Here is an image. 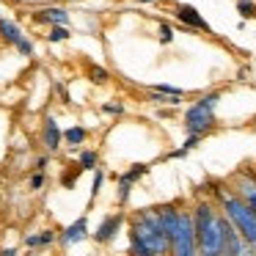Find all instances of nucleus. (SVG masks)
Segmentation results:
<instances>
[{
    "mask_svg": "<svg viewBox=\"0 0 256 256\" xmlns=\"http://www.w3.org/2000/svg\"><path fill=\"white\" fill-rule=\"evenodd\" d=\"M237 12L242 14L245 20L256 17V6H254V3H250V0H240V3H237Z\"/></svg>",
    "mask_w": 256,
    "mask_h": 256,
    "instance_id": "obj_15",
    "label": "nucleus"
},
{
    "mask_svg": "<svg viewBox=\"0 0 256 256\" xmlns=\"http://www.w3.org/2000/svg\"><path fill=\"white\" fill-rule=\"evenodd\" d=\"M91 80H94V83H108L110 74H108L105 69H100V66H91Z\"/></svg>",
    "mask_w": 256,
    "mask_h": 256,
    "instance_id": "obj_16",
    "label": "nucleus"
},
{
    "mask_svg": "<svg viewBox=\"0 0 256 256\" xmlns=\"http://www.w3.org/2000/svg\"><path fill=\"white\" fill-rule=\"evenodd\" d=\"M171 248L176 256H193L196 254V226H193V218L179 212V226L176 234L171 240Z\"/></svg>",
    "mask_w": 256,
    "mask_h": 256,
    "instance_id": "obj_5",
    "label": "nucleus"
},
{
    "mask_svg": "<svg viewBox=\"0 0 256 256\" xmlns=\"http://www.w3.org/2000/svg\"><path fill=\"white\" fill-rule=\"evenodd\" d=\"M86 234H88V220H86V218H80V220H74L72 226L64 232L61 242H64V245H74V242H80Z\"/></svg>",
    "mask_w": 256,
    "mask_h": 256,
    "instance_id": "obj_7",
    "label": "nucleus"
},
{
    "mask_svg": "<svg viewBox=\"0 0 256 256\" xmlns=\"http://www.w3.org/2000/svg\"><path fill=\"white\" fill-rule=\"evenodd\" d=\"M36 20H39V22H56V25H66L69 14H66V8H47V12H39V14H36Z\"/></svg>",
    "mask_w": 256,
    "mask_h": 256,
    "instance_id": "obj_10",
    "label": "nucleus"
},
{
    "mask_svg": "<svg viewBox=\"0 0 256 256\" xmlns=\"http://www.w3.org/2000/svg\"><path fill=\"white\" fill-rule=\"evenodd\" d=\"M218 102V94H210L204 96V100L198 102V105H193L188 110V116H184V127L190 130V132H206V130L212 127V108H215Z\"/></svg>",
    "mask_w": 256,
    "mask_h": 256,
    "instance_id": "obj_4",
    "label": "nucleus"
},
{
    "mask_svg": "<svg viewBox=\"0 0 256 256\" xmlns=\"http://www.w3.org/2000/svg\"><path fill=\"white\" fill-rule=\"evenodd\" d=\"M160 39L162 42H171V28H168V25H162V28H160Z\"/></svg>",
    "mask_w": 256,
    "mask_h": 256,
    "instance_id": "obj_20",
    "label": "nucleus"
},
{
    "mask_svg": "<svg viewBox=\"0 0 256 256\" xmlns=\"http://www.w3.org/2000/svg\"><path fill=\"white\" fill-rule=\"evenodd\" d=\"M0 36L8 42V44H20V42H25L22 30H20V25L8 22V20H0Z\"/></svg>",
    "mask_w": 256,
    "mask_h": 256,
    "instance_id": "obj_8",
    "label": "nucleus"
},
{
    "mask_svg": "<svg viewBox=\"0 0 256 256\" xmlns=\"http://www.w3.org/2000/svg\"><path fill=\"white\" fill-rule=\"evenodd\" d=\"M25 242L30 245V248H36V245H47L52 242V232H42V234H34V237H28Z\"/></svg>",
    "mask_w": 256,
    "mask_h": 256,
    "instance_id": "obj_14",
    "label": "nucleus"
},
{
    "mask_svg": "<svg viewBox=\"0 0 256 256\" xmlns=\"http://www.w3.org/2000/svg\"><path fill=\"white\" fill-rule=\"evenodd\" d=\"M58 144H61V130H58V124L52 122V118H47V124H44V146L47 149H58Z\"/></svg>",
    "mask_w": 256,
    "mask_h": 256,
    "instance_id": "obj_12",
    "label": "nucleus"
},
{
    "mask_svg": "<svg viewBox=\"0 0 256 256\" xmlns=\"http://www.w3.org/2000/svg\"><path fill=\"white\" fill-rule=\"evenodd\" d=\"M66 36H69V30H66V28H61V25H58V28L52 30V34H50V39H52V42H64V39H66Z\"/></svg>",
    "mask_w": 256,
    "mask_h": 256,
    "instance_id": "obj_18",
    "label": "nucleus"
},
{
    "mask_svg": "<svg viewBox=\"0 0 256 256\" xmlns=\"http://www.w3.org/2000/svg\"><path fill=\"white\" fill-rule=\"evenodd\" d=\"M118 226H122V215L108 218V220L100 226V232H96V240H100V242H108V240H110L113 234H116V228H118Z\"/></svg>",
    "mask_w": 256,
    "mask_h": 256,
    "instance_id": "obj_11",
    "label": "nucleus"
},
{
    "mask_svg": "<svg viewBox=\"0 0 256 256\" xmlns=\"http://www.w3.org/2000/svg\"><path fill=\"white\" fill-rule=\"evenodd\" d=\"M196 242L204 254H220L223 250V228L220 218L210 210L206 204H201L196 210Z\"/></svg>",
    "mask_w": 256,
    "mask_h": 256,
    "instance_id": "obj_2",
    "label": "nucleus"
},
{
    "mask_svg": "<svg viewBox=\"0 0 256 256\" xmlns=\"http://www.w3.org/2000/svg\"><path fill=\"white\" fill-rule=\"evenodd\" d=\"M171 248L166 232L160 226L157 212H140L138 220L132 223V250L138 254H162Z\"/></svg>",
    "mask_w": 256,
    "mask_h": 256,
    "instance_id": "obj_1",
    "label": "nucleus"
},
{
    "mask_svg": "<svg viewBox=\"0 0 256 256\" xmlns=\"http://www.w3.org/2000/svg\"><path fill=\"white\" fill-rule=\"evenodd\" d=\"M64 138H66V144L78 146V144H83V140H86V130L83 127H72L66 135H64Z\"/></svg>",
    "mask_w": 256,
    "mask_h": 256,
    "instance_id": "obj_13",
    "label": "nucleus"
},
{
    "mask_svg": "<svg viewBox=\"0 0 256 256\" xmlns=\"http://www.w3.org/2000/svg\"><path fill=\"white\" fill-rule=\"evenodd\" d=\"M245 193H248V204L254 206V212H256V188L254 190H245Z\"/></svg>",
    "mask_w": 256,
    "mask_h": 256,
    "instance_id": "obj_21",
    "label": "nucleus"
},
{
    "mask_svg": "<svg viewBox=\"0 0 256 256\" xmlns=\"http://www.w3.org/2000/svg\"><path fill=\"white\" fill-rule=\"evenodd\" d=\"M42 184H44V174H36V176L30 179V188H34V190H39Z\"/></svg>",
    "mask_w": 256,
    "mask_h": 256,
    "instance_id": "obj_19",
    "label": "nucleus"
},
{
    "mask_svg": "<svg viewBox=\"0 0 256 256\" xmlns=\"http://www.w3.org/2000/svg\"><path fill=\"white\" fill-rule=\"evenodd\" d=\"M223 210H226L228 220L234 223V228L240 232V237L245 242L256 245V212H254V206L240 201V198H223Z\"/></svg>",
    "mask_w": 256,
    "mask_h": 256,
    "instance_id": "obj_3",
    "label": "nucleus"
},
{
    "mask_svg": "<svg viewBox=\"0 0 256 256\" xmlns=\"http://www.w3.org/2000/svg\"><path fill=\"white\" fill-rule=\"evenodd\" d=\"M144 3H149V0H144Z\"/></svg>",
    "mask_w": 256,
    "mask_h": 256,
    "instance_id": "obj_22",
    "label": "nucleus"
},
{
    "mask_svg": "<svg viewBox=\"0 0 256 256\" xmlns=\"http://www.w3.org/2000/svg\"><path fill=\"white\" fill-rule=\"evenodd\" d=\"M176 17L182 20V22L193 25V28H201V30H206V22L198 17V12H196L193 6H179V8H176Z\"/></svg>",
    "mask_w": 256,
    "mask_h": 256,
    "instance_id": "obj_9",
    "label": "nucleus"
},
{
    "mask_svg": "<svg viewBox=\"0 0 256 256\" xmlns=\"http://www.w3.org/2000/svg\"><path fill=\"white\" fill-rule=\"evenodd\" d=\"M157 215H160V226H162V232H166L168 242H171L174 234H176V226H179V212L174 210V206H162Z\"/></svg>",
    "mask_w": 256,
    "mask_h": 256,
    "instance_id": "obj_6",
    "label": "nucleus"
},
{
    "mask_svg": "<svg viewBox=\"0 0 256 256\" xmlns=\"http://www.w3.org/2000/svg\"><path fill=\"white\" fill-rule=\"evenodd\" d=\"M80 166H83V168H94L96 166V154H94V152H83V154H80Z\"/></svg>",
    "mask_w": 256,
    "mask_h": 256,
    "instance_id": "obj_17",
    "label": "nucleus"
}]
</instances>
